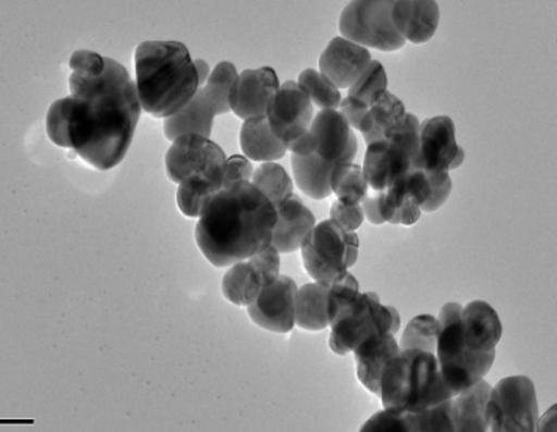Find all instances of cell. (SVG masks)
<instances>
[{"label":"cell","instance_id":"cell-38","mask_svg":"<svg viewBox=\"0 0 557 432\" xmlns=\"http://www.w3.org/2000/svg\"><path fill=\"white\" fill-rule=\"evenodd\" d=\"M248 261L253 266L256 273H258L265 287L271 286L273 281L278 279L282 259H280L278 249L272 247V245H269L262 251L256 252Z\"/></svg>","mask_w":557,"mask_h":432},{"label":"cell","instance_id":"cell-1","mask_svg":"<svg viewBox=\"0 0 557 432\" xmlns=\"http://www.w3.org/2000/svg\"><path fill=\"white\" fill-rule=\"evenodd\" d=\"M73 150L98 171L119 166L141 118L136 81L122 63L87 49L70 58Z\"/></svg>","mask_w":557,"mask_h":432},{"label":"cell","instance_id":"cell-25","mask_svg":"<svg viewBox=\"0 0 557 432\" xmlns=\"http://www.w3.org/2000/svg\"><path fill=\"white\" fill-rule=\"evenodd\" d=\"M406 115L405 104L394 94L384 92L370 104L359 132L362 133L367 146L385 139V133L398 124Z\"/></svg>","mask_w":557,"mask_h":432},{"label":"cell","instance_id":"cell-10","mask_svg":"<svg viewBox=\"0 0 557 432\" xmlns=\"http://www.w3.org/2000/svg\"><path fill=\"white\" fill-rule=\"evenodd\" d=\"M488 431H535L539 403L535 385L525 375L497 382L486 404Z\"/></svg>","mask_w":557,"mask_h":432},{"label":"cell","instance_id":"cell-39","mask_svg":"<svg viewBox=\"0 0 557 432\" xmlns=\"http://www.w3.org/2000/svg\"><path fill=\"white\" fill-rule=\"evenodd\" d=\"M426 172V171H425ZM430 178V196L429 201L420 207L425 213L436 212L444 203L447 202L451 193V178L448 172H426Z\"/></svg>","mask_w":557,"mask_h":432},{"label":"cell","instance_id":"cell-16","mask_svg":"<svg viewBox=\"0 0 557 432\" xmlns=\"http://www.w3.org/2000/svg\"><path fill=\"white\" fill-rule=\"evenodd\" d=\"M371 54L343 37H335L319 58V73L334 83L339 90L349 89L370 65Z\"/></svg>","mask_w":557,"mask_h":432},{"label":"cell","instance_id":"cell-6","mask_svg":"<svg viewBox=\"0 0 557 432\" xmlns=\"http://www.w3.org/2000/svg\"><path fill=\"white\" fill-rule=\"evenodd\" d=\"M461 311L460 304H447L437 316L441 326L436 347L437 363L454 395L485 379L496 358V349L474 353L466 347L462 340Z\"/></svg>","mask_w":557,"mask_h":432},{"label":"cell","instance_id":"cell-14","mask_svg":"<svg viewBox=\"0 0 557 432\" xmlns=\"http://www.w3.org/2000/svg\"><path fill=\"white\" fill-rule=\"evenodd\" d=\"M278 90V76L271 66L244 70L231 90V111L242 121L268 115L269 104Z\"/></svg>","mask_w":557,"mask_h":432},{"label":"cell","instance_id":"cell-29","mask_svg":"<svg viewBox=\"0 0 557 432\" xmlns=\"http://www.w3.org/2000/svg\"><path fill=\"white\" fill-rule=\"evenodd\" d=\"M223 186L201 175H193L187 181L178 184L177 206L178 210L187 218H199L206 207L212 201L213 196L222 192Z\"/></svg>","mask_w":557,"mask_h":432},{"label":"cell","instance_id":"cell-13","mask_svg":"<svg viewBox=\"0 0 557 432\" xmlns=\"http://www.w3.org/2000/svg\"><path fill=\"white\" fill-rule=\"evenodd\" d=\"M297 291L296 281L280 275L247 307L251 321L269 332L289 333L296 325Z\"/></svg>","mask_w":557,"mask_h":432},{"label":"cell","instance_id":"cell-40","mask_svg":"<svg viewBox=\"0 0 557 432\" xmlns=\"http://www.w3.org/2000/svg\"><path fill=\"white\" fill-rule=\"evenodd\" d=\"M331 220L338 223L343 230L356 232L366 220L362 203H346L336 199L331 207Z\"/></svg>","mask_w":557,"mask_h":432},{"label":"cell","instance_id":"cell-35","mask_svg":"<svg viewBox=\"0 0 557 432\" xmlns=\"http://www.w3.org/2000/svg\"><path fill=\"white\" fill-rule=\"evenodd\" d=\"M388 79L383 63L371 61L362 76L349 87L348 97L370 107L380 95L387 92Z\"/></svg>","mask_w":557,"mask_h":432},{"label":"cell","instance_id":"cell-5","mask_svg":"<svg viewBox=\"0 0 557 432\" xmlns=\"http://www.w3.org/2000/svg\"><path fill=\"white\" fill-rule=\"evenodd\" d=\"M437 363L436 354L399 350L381 375V402L385 409L420 410L454 398Z\"/></svg>","mask_w":557,"mask_h":432},{"label":"cell","instance_id":"cell-9","mask_svg":"<svg viewBox=\"0 0 557 432\" xmlns=\"http://www.w3.org/2000/svg\"><path fill=\"white\" fill-rule=\"evenodd\" d=\"M391 0H359L349 2L339 16L342 37L363 48L384 52L398 51L406 45L405 38L392 23Z\"/></svg>","mask_w":557,"mask_h":432},{"label":"cell","instance_id":"cell-27","mask_svg":"<svg viewBox=\"0 0 557 432\" xmlns=\"http://www.w3.org/2000/svg\"><path fill=\"white\" fill-rule=\"evenodd\" d=\"M264 287L248 259L231 266L223 276L224 298L236 307H250Z\"/></svg>","mask_w":557,"mask_h":432},{"label":"cell","instance_id":"cell-28","mask_svg":"<svg viewBox=\"0 0 557 432\" xmlns=\"http://www.w3.org/2000/svg\"><path fill=\"white\" fill-rule=\"evenodd\" d=\"M381 215L385 223L403 224V226H412L422 217V210L417 206L406 186V175L383 192Z\"/></svg>","mask_w":557,"mask_h":432},{"label":"cell","instance_id":"cell-37","mask_svg":"<svg viewBox=\"0 0 557 432\" xmlns=\"http://www.w3.org/2000/svg\"><path fill=\"white\" fill-rule=\"evenodd\" d=\"M420 125L422 122L414 114L406 112L405 118L385 133V139L394 140L408 150L416 170H423L422 155H420Z\"/></svg>","mask_w":557,"mask_h":432},{"label":"cell","instance_id":"cell-46","mask_svg":"<svg viewBox=\"0 0 557 432\" xmlns=\"http://www.w3.org/2000/svg\"><path fill=\"white\" fill-rule=\"evenodd\" d=\"M465 160H466L465 149H462V147H458V152H457V155H455L454 161H451L450 170H448V172L457 171L458 168H460L461 164L465 163Z\"/></svg>","mask_w":557,"mask_h":432},{"label":"cell","instance_id":"cell-45","mask_svg":"<svg viewBox=\"0 0 557 432\" xmlns=\"http://www.w3.org/2000/svg\"><path fill=\"white\" fill-rule=\"evenodd\" d=\"M195 66L196 72H198L199 86L205 87L206 83L209 81L210 75H212V72H210L209 63L202 61V59H196Z\"/></svg>","mask_w":557,"mask_h":432},{"label":"cell","instance_id":"cell-20","mask_svg":"<svg viewBox=\"0 0 557 432\" xmlns=\"http://www.w3.org/2000/svg\"><path fill=\"white\" fill-rule=\"evenodd\" d=\"M399 343L392 333L371 336L352 350L357 378L373 395H381V375L385 365L399 353Z\"/></svg>","mask_w":557,"mask_h":432},{"label":"cell","instance_id":"cell-34","mask_svg":"<svg viewBox=\"0 0 557 432\" xmlns=\"http://www.w3.org/2000/svg\"><path fill=\"white\" fill-rule=\"evenodd\" d=\"M441 326L437 318L430 314L416 316L403 332L399 349H419L436 354Z\"/></svg>","mask_w":557,"mask_h":432},{"label":"cell","instance_id":"cell-8","mask_svg":"<svg viewBox=\"0 0 557 432\" xmlns=\"http://www.w3.org/2000/svg\"><path fill=\"white\" fill-rule=\"evenodd\" d=\"M331 336L329 347L336 356L352 353L371 336L391 333V309L381 304L374 293H360L329 321Z\"/></svg>","mask_w":557,"mask_h":432},{"label":"cell","instance_id":"cell-42","mask_svg":"<svg viewBox=\"0 0 557 432\" xmlns=\"http://www.w3.org/2000/svg\"><path fill=\"white\" fill-rule=\"evenodd\" d=\"M368 108L362 101L356 100V98L346 97L343 98L339 103V114L343 115L350 129H357L359 132L360 124H362L363 118H366Z\"/></svg>","mask_w":557,"mask_h":432},{"label":"cell","instance_id":"cell-2","mask_svg":"<svg viewBox=\"0 0 557 432\" xmlns=\"http://www.w3.org/2000/svg\"><path fill=\"white\" fill-rule=\"evenodd\" d=\"M275 223L273 203L250 182H242L213 196L196 224L195 240L205 258L223 269L268 248Z\"/></svg>","mask_w":557,"mask_h":432},{"label":"cell","instance_id":"cell-43","mask_svg":"<svg viewBox=\"0 0 557 432\" xmlns=\"http://www.w3.org/2000/svg\"><path fill=\"white\" fill-rule=\"evenodd\" d=\"M381 196H383V192L368 188L367 195L363 196L362 202H360L367 220L371 224H376V226L385 223L383 215H381Z\"/></svg>","mask_w":557,"mask_h":432},{"label":"cell","instance_id":"cell-3","mask_svg":"<svg viewBox=\"0 0 557 432\" xmlns=\"http://www.w3.org/2000/svg\"><path fill=\"white\" fill-rule=\"evenodd\" d=\"M135 72L141 107L156 119H170L201 87L190 51L178 41H144L136 48Z\"/></svg>","mask_w":557,"mask_h":432},{"label":"cell","instance_id":"cell-26","mask_svg":"<svg viewBox=\"0 0 557 432\" xmlns=\"http://www.w3.org/2000/svg\"><path fill=\"white\" fill-rule=\"evenodd\" d=\"M325 284H305L296 295V325L308 332H321L329 326L327 295Z\"/></svg>","mask_w":557,"mask_h":432},{"label":"cell","instance_id":"cell-17","mask_svg":"<svg viewBox=\"0 0 557 432\" xmlns=\"http://www.w3.org/2000/svg\"><path fill=\"white\" fill-rule=\"evenodd\" d=\"M455 122L448 115L426 119L420 125V155L426 172H448L458 152Z\"/></svg>","mask_w":557,"mask_h":432},{"label":"cell","instance_id":"cell-22","mask_svg":"<svg viewBox=\"0 0 557 432\" xmlns=\"http://www.w3.org/2000/svg\"><path fill=\"white\" fill-rule=\"evenodd\" d=\"M215 111L206 97L205 90L199 89L191 98L190 103L185 104L181 111L175 112L170 119H164V136L174 143L185 135H199L210 138L213 128Z\"/></svg>","mask_w":557,"mask_h":432},{"label":"cell","instance_id":"cell-21","mask_svg":"<svg viewBox=\"0 0 557 432\" xmlns=\"http://www.w3.org/2000/svg\"><path fill=\"white\" fill-rule=\"evenodd\" d=\"M462 340L466 347L474 353H488L496 349L503 336V324L492 305L474 300L462 307Z\"/></svg>","mask_w":557,"mask_h":432},{"label":"cell","instance_id":"cell-33","mask_svg":"<svg viewBox=\"0 0 557 432\" xmlns=\"http://www.w3.org/2000/svg\"><path fill=\"white\" fill-rule=\"evenodd\" d=\"M300 89L310 98L313 107H318L321 111L331 109V111H338L339 103H342V94L334 83L327 79L318 70L307 69L304 70L297 79Z\"/></svg>","mask_w":557,"mask_h":432},{"label":"cell","instance_id":"cell-47","mask_svg":"<svg viewBox=\"0 0 557 432\" xmlns=\"http://www.w3.org/2000/svg\"><path fill=\"white\" fill-rule=\"evenodd\" d=\"M388 309H391V314H392L391 333H392V335H397V333L399 332V326H401V319H399L397 309H395L394 307H388Z\"/></svg>","mask_w":557,"mask_h":432},{"label":"cell","instance_id":"cell-19","mask_svg":"<svg viewBox=\"0 0 557 432\" xmlns=\"http://www.w3.org/2000/svg\"><path fill=\"white\" fill-rule=\"evenodd\" d=\"M392 23L406 41L426 44L440 26V5L429 0H399L392 7Z\"/></svg>","mask_w":557,"mask_h":432},{"label":"cell","instance_id":"cell-24","mask_svg":"<svg viewBox=\"0 0 557 432\" xmlns=\"http://www.w3.org/2000/svg\"><path fill=\"white\" fill-rule=\"evenodd\" d=\"M242 152L248 160L273 163L287 153V146L273 135L268 115L245 121L240 129Z\"/></svg>","mask_w":557,"mask_h":432},{"label":"cell","instance_id":"cell-36","mask_svg":"<svg viewBox=\"0 0 557 432\" xmlns=\"http://www.w3.org/2000/svg\"><path fill=\"white\" fill-rule=\"evenodd\" d=\"M73 98L65 97L54 101L48 109L47 133L52 144L62 149H73L70 138V122H72Z\"/></svg>","mask_w":557,"mask_h":432},{"label":"cell","instance_id":"cell-7","mask_svg":"<svg viewBox=\"0 0 557 432\" xmlns=\"http://www.w3.org/2000/svg\"><path fill=\"white\" fill-rule=\"evenodd\" d=\"M302 262L317 283L331 286L359 258V235L343 230L334 220L321 221L302 244Z\"/></svg>","mask_w":557,"mask_h":432},{"label":"cell","instance_id":"cell-31","mask_svg":"<svg viewBox=\"0 0 557 432\" xmlns=\"http://www.w3.org/2000/svg\"><path fill=\"white\" fill-rule=\"evenodd\" d=\"M332 193L338 201L346 203H360L367 195L368 184L363 168L354 163H342L332 171Z\"/></svg>","mask_w":557,"mask_h":432},{"label":"cell","instance_id":"cell-23","mask_svg":"<svg viewBox=\"0 0 557 432\" xmlns=\"http://www.w3.org/2000/svg\"><path fill=\"white\" fill-rule=\"evenodd\" d=\"M492 388L482 379L451 398L454 431H488L485 412Z\"/></svg>","mask_w":557,"mask_h":432},{"label":"cell","instance_id":"cell-11","mask_svg":"<svg viewBox=\"0 0 557 432\" xmlns=\"http://www.w3.org/2000/svg\"><path fill=\"white\" fill-rule=\"evenodd\" d=\"M227 157L222 147L210 138L185 135L175 139L164 157L166 174L174 184H182L193 175L210 178L223 186Z\"/></svg>","mask_w":557,"mask_h":432},{"label":"cell","instance_id":"cell-32","mask_svg":"<svg viewBox=\"0 0 557 432\" xmlns=\"http://www.w3.org/2000/svg\"><path fill=\"white\" fill-rule=\"evenodd\" d=\"M237 77H239V73H237L234 63L220 62L210 75L206 86L202 87L213 111H215V115L227 114L231 111L230 95Z\"/></svg>","mask_w":557,"mask_h":432},{"label":"cell","instance_id":"cell-30","mask_svg":"<svg viewBox=\"0 0 557 432\" xmlns=\"http://www.w3.org/2000/svg\"><path fill=\"white\" fill-rule=\"evenodd\" d=\"M251 185H255L273 203V207L294 195L293 178L289 177L285 168L280 166L275 161L262 163L258 170H255Z\"/></svg>","mask_w":557,"mask_h":432},{"label":"cell","instance_id":"cell-44","mask_svg":"<svg viewBox=\"0 0 557 432\" xmlns=\"http://www.w3.org/2000/svg\"><path fill=\"white\" fill-rule=\"evenodd\" d=\"M557 430V407L546 410L545 416L539 417L535 431H556Z\"/></svg>","mask_w":557,"mask_h":432},{"label":"cell","instance_id":"cell-18","mask_svg":"<svg viewBox=\"0 0 557 432\" xmlns=\"http://www.w3.org/2000/svg\"><path fill=\"white\" fill-rule=\"evenodd\" d=\"M275 209L276 223L273 227L272 247L278 249L280 255L299 251L305 238L317 226V218L296 195L289 196Z\"/></svg>","mask_w":557,"mask_h":432},{"label":"cell","instance_id":"cell-15","mask_svg":"<svg viewBox=\"0 0 557 432\" xmlns=\"http://www.w3.org/2000/svg\"><path fill=\"white\" fill-rule=\"evenodd\" d=\"M362 168L368 188L377 192H385L398 178L416 170L408 150L388 139L368 146Z\"/></svg>","mask_w":557,"mask_h":432},{"label":"cell","instance_id":"cell-4","mask_svg":"<svg viewBox=\"0 0 557 432\" xmlns=\"http://www.w3.org/2000/svg\"><path fill=\"white\" fill-rule=\"evenodd\" d=\"M357 150L356 135L338 111L318 112L310 129L287 147L300 192L314 201L329 198L332 171L338 164L352 163Z\"/></svg>","mask_w":557,"mask_h":432},{"label":"cell","instance_id":"cell-41","mask_svg":"<svg viewBox=\"0 0 557 432\" xmlns=\"http://www.w3.org/2000/svg\"><path fill=\"white\" fill-rule=\"evenodd\" d=\"M253 172L251 161L245 155H233V157L227 158L226 164H224L223 188L242 184V182H250L251 184Z\"/></svg>","mask_w":557,"mask_h":432},{"label":"cell","instance_id":"cell-12","mask_svg":"<svg viewBox=\"0 0 557 432\" xmlns=\"http://www.w3.org/2000/svg\"><path fill=\"white\" fill-rule=\"evenodd\" d=\"M313 119V103L299 84L294 81L282 84L268 109V121L273 135L289 147L310 129Z\"/></svg>","mask_w":557,"mask_h":432}]
</instances>
